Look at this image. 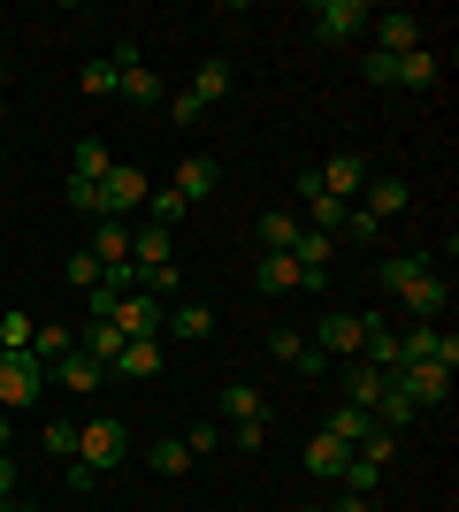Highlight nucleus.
<instances>
[{
	"instance_id": "obj_33",
	"label": "nucleus",
	"mask_w": 459,
	"mask_h": 512,
	"mask_svg": "<svg viewBox=\"0 0 459 512\" xmlns=\"http://www.w3.org/2000/svg\"><path fill=\"white\" fill-rule=\"evenodd\" d=\"M184 92H192L199 107H215L222 92H230V62H222V54H215V62H199V77H192V85H184Z\"/></svg>"
},
{
	"instance_id": "obj_52",
	"label": "nucleus",
	"mask_w": 459,
	"mask_h": 512,
	"mask_svg": "<svg viewBox=\"0 0 459 512\" xmlns=\"http://www.w3.org/2000/svg\"><path fill=\"white\" fill-rule=\"evenodd\" d=\"M0 161H8V138H0Z\"/></svg>"
},
{
	"instance_id": "obj_19",
	"label": "nucleus",
	"mask_w": 459,
	"mask_h": 512,
	"mask_svg": "<svg viewBox=\"0 0 459 512\" xmlns=\"http://www.w3.org/2000/svg\"><path fill=\"white\" fill-rule=\"evenodd\" d=\"M115 92H123V100H131V107H169V85H161V77H153L146 62L115 69Z\"/></svg>"
},
{
	"instance_id": "obj_39",
	"label": "nucleus",
	"mask_w": 459,
	"mask_h": 512,
	"mask_svg": "<svg viewBox=\"0 0 459 512\" xmlns=\"http://www.w3.org/2000/svg\"><path fill=\"white\" fill-rule=\"evenodd\" d=\"M69 207L85 214V222H100V214H108V207H100V184H85V176H69Z\"/></svg>"
},
{
	"instance_id": "obj_51",
	"label": "nucleus",
	"mask_w": 459,
	"mask_h": 512,
	"mask_svg": "<svg viewBox=\"0 0 459 512\" xmlns=\"http://www.w3.org/2000/svg\"><path fill=\"white\" fill-rule=\"evenodd\" d=\"M0 512H31V505H16V497H0Z\"/></svg>"
},
{
	"instance_id": "obj_37",
	"label": "nucleus",
	"mask_w": 459,
	"mask_h": 512,
	"mask_svg": "<svg viewBox=\"0 0 459 512\" xmlns=\"http://www.w3.org/2000/svg\"><path fill=\"white\" fill-rule=\"evenodd\" d=\"M31 337H39V321L8 306V314H0V352H31Z\"/></svg>"
},
{
	"instance_id": "obj_40",
	"label": "nucleus",
	"mask_w": 459,
	"mask_h": 512,
	"mask_svg": "<svg viewBox=\"0 0 459 512\" xmlns=\"http://www.w3.org/2000/svg\"><path fill=\"white\" fill-rule=\"evenodd\" d=\"M92 283H100V260H92V253H69V291H92Z\"/></svg>"
},
{
	"instance_id": "obj_50",
	"label": "nucleus",
	"mask_w": 459,
	"mask_h": 512,
	"mask_svg": "<svg viewBox=\"0 0 459 512\" xmlns=\"http://www.w3.org/2000/svg\"><path fill=\"white\" fill-rule=\"evenodd\" d=\"M8 436H16V428H8V413H0V451H8Z\"/></svg>"
},
{
	"instance_id": "obj_6",
	"label": "nucleus",
	"mask_w": 459,
	"mask_h": 512,
	"mask_svg": "<svg viewBox=\"0 0 459 512\" xmlns=\"http://www.w3.org/2000/svg\"><path fill=\"white\" fill-rule=\"evenodd\" d=\"M398 360H437V367H459V337L437 329V321H414L406 337H398Z\"/></svg>"
},
{
	"instance_id": "obj_30",
	"label": "nucleus",
	"mask_w": 459,
	"mask_h": 512,
	"mask_svg": "<svg viewBox=\"0 0 459 512\" xmlns=\"http://www.w3.org/2000/svg\"><path fill=\"white\" fill-rule=\"evenodd\" d=\"M383 467H391V459H375V451H352V459H345V474H337V482H345L352 497H368L375 482H383Z\"/></svg>"
},
{
	"instance_id": "obj_25",
	"label": "nucleus",
	"mask_w": 459,
	"mask_h": 512,
	"mask_svg": "<svg viewBox=\"0 0 459 512\" xmlns=\"http://www.w3.org/2000/svg\"><path fill=\"white\" fill-rule=\"evenodd\" d=\"M161 337H192V344H207V337H215V306H176V314L169 321H161Z\"/></svg>"
},
{
	"instance_id": "obj_3",
	"label": "nucleus",
	"mask_w": 459,
	"mask_h": 512,
	"mask_svg": "<svg viewBox=\"0 0 459 512\" xmlns=\"http://www.w3.org/2000/svg\"><path fill=\"white\" fill-rule=\"evenodd\" d=\"M391 390L398 398H406V406H444V398H452V367H437V360H398L391 367Z\"/></svg>"
},
{
	"instance_id": "obj_11",
	"label": "nucleus",
	"mask_w": 459,
	"mask_h": 512,
	"mask_svg": "<svg viewBox=\"0 0 459 512\" xmlns=\"http://www.w3.org/2000/svg\"><path fill=\"white\" fill-rule=\"evenodd\" d=\"M131 268L153 276V268H176V237L153 230V222H131Z\"/></svg>"
},
{
	"instance_id": "obj_10",
	"label": "nucleus",
	"mask_w": 459,
	"mask_h": 512,
	"mask_svg": "<svg viewBox=\"0 0 459 512\" xmlns=\"http://www.w3.org/2000/svg\"><path fill=\"white\" fill-rule=\"evenodd\" d=\"M414 46H429V23L421 16H406V8L375 16V54H414Z\"/></svg>"
},
{
	"instance_id": "obj_1",
	"label": "nucleus",
	"mask_w": 459,
	"mask_h": 512,
	"mask_svg": "<svg viewBox=\"0 0 459 512\" xmlns=\"http://www.w3.org/2000/svg\"><path fill=\"white\" fill-rule=\"evenodd\" d=\"M77 459H85L92 474H108V467H123V459H131V428L115 421V413H92V421L77 428Z\"/></svg>"
},
{
	"instance_id": "obj_13",
	"label": "nucleus",
	"mask_w": 459,
	"mask_h": 512,
	"mask_svg": "<svg viewBox=\"0 0 459 512\" xmlns=\"http://www.w3.org/2000/svg\"><path fill=\"white\" fill-rule=\"evenodd\" d=\"M345 459H352V444H337L329 428H314V436H306V451H299V467L314 474V482H337V474H345Z\"/></svg>"
},
{
	"instance_id": "obj_18",
	"label": "nucleus",
	"mask_w": 459,
	"mask_h": 512,
	"mask_svg": "<svg viewBox=\"0 0 459 512\" xmlns=\"http://www.w3.org/2000/svg\"><path fill=\"white\" fill-rule=\"evenodd\" d=\"M329 436H337V444H352V451H360V444H375V436H383V428H375V413L368 406H329Z\"/></svg>"
},
{
	"instance_id": "obj_35",
	"label": "nucleus",
	"mask_w": 459,
	"mask_h": 512,
	"mask_svg": "<svg viewBox=\"0 0 459 512\" xmlns=\"http://www.w3.org/2000/svg\"><path fill=\"white\" fill-rule=\"evenodd\" d=\"M108 169H115V153L100 146V138H77V169H69V176H85V184H108Z\"/></svg>"
},
{
	"instance_id": "obj_2",
	"label": "nucleus",
	"mask_w": 459,
	"mask_h": 512,
	"mask_svg": "<svg viewBox=\"0 0 459 512\" xmlns=\"http://www.w3.org/2000/svg\"><path fill=\"white\" fill-rule=\"evenodd\" d=\"M46 398V367L31 352H0V413H31Z\"/></svg>"
},
{
	"instance_id": "obj_15",
	"label": "nucleus",
	"mask_w": 459,
	"mask_h": 512,
	"mask_svg": "<svg viewBox=\"0 0 459 512\" xmlns=\"http://www.w3.org/2000/svg\"><path fill=\"white\" fill-rule=\"evenodd\" d=\"M108 375H123V383H153V375H161V337H131L108 360Z\"/></svg>"
},
{
	"instance_id": "obj_49",
	"label": "nucleus",
	"mask_w": 459,
	"mask_h": 512,
	"mask_svg": "<svg viewBox=\"0 0 459 512\" xmlns=\"http://www.w3.org/2000/svg\"><path fill=\"white\" fill-rule=\"evenodd\" d=\"M0 497H16V467H8V451H0Z\"/></svg>"
},
{
	"instance_id": "obj_9",
	"label": "nucleus",
	"mask_w": 459,
	"mask_h": 512,
	"mask_svg": "<svg viewBox=\"0 0 459 512\" xmlns=\"http://www.w3.org/2000/svg\"><path fill=\"white\" fill-rule=\"evenodd\" d=\"M314 184H322L329 199H345V207H352V199L368 192V161H360V153H329L322 169H314Z\"/></svg>"
},
{
	"instance_id": "obj_47",
	"label": "nucleus",
	"mask_w": 459,
	"mask_h": 512,
	"mask_svg": "<svg viewBox=\"0 0 459 512\" xmlns=\"http://www.w3.org/2000/svg\"><path fill=\"white\" fill-rule=\"evenodd\" d=\"M261 436H268V421H238V428H230V444H238V451H261Z\"/></svg>"
},
{
	"instance_id": "obj_28",
	"label": "nucleus",
	"mask_w": 459,
	"mask_h": 512,
	"mask_svg": "<svg viewBox=\"0 0 459 512\" xmlns=\"http://www.w3.org/2000/svg\"><path fill=\"white\" fill-rule=\"evenodd\" d=\"M62 352H77V329H69V321H39V337H31V360L54 367Z\"/></svg>"
},
{
	"instance_id": "obj_44",
	"label": "nucleus",
	"mask_w": 459,
	"mask_h": 512,
	"mask_svg": "<svg viewBox=\"0 0 459 512\" xmlns=\"http://www.w3.org/2000/svg\"><path fill=\"white\" fill-rule=\"evenodd\" d=\"M115 299H123V291H108V283H92V291H85V314H92V321H115Z\"/></svg>"
},
{
	"instance_id": "obj_46",
	"label": "nucleus",
	"mask_w": 459,
	"mask_h": 512,
	"mask_svg": "<svg viewBox=\"0 0 459 512\" xmlns=\"http://www.w3.org/2000/svg\"><path fill=\"white\" fill-rule=\"evenodd\" d=\"M368 85H398V54H368Z\"/></svg>"
},
{
	"instance_id": "obj_45",
	"label": "nucleus",
	"mask_w": 459,
	"mask_h": 512,
	"mask_svg": "<svg viewBox=\"0 0 459 512\" xmlns=\"http://www.w3.org/2000/svg\"><path fill=\"white\" fill-rule=\"evenodd\" d=\"M199 115H207V107H199L192 92H169V123H199Z\"/></svg>"
},
{
	"instance_id": "obj_38",
	"label": "nucleus",
	"mask_w": 459,
	"mask_h": 512,
	"mask_svg": "<svg viewBox=\"0 0 459 512\" xmlns=\"http://www.w3.org/2000/svg\"><path fill=\"white\" fill-rule=\"evenodd\" d=\"M77 92H92V100H108V92H115V62H108V54L77 69Z\"/></svg>"
},
{
	"instance_id": "obj_12",
	"label": "nucleus",
	"mask_w": 459,
	"mask_h": 512,
	"mask_svg": "<svg viewBox=\"0 0 459 512\" xmlns=\"http://www.w3.org/2000/svg\"><path fill=\"white\" fill-rule=\"evenodd\" d=\"M314 329H322L314 344H322L329 360H360V337H368V321H360V314H322Z\"/></svg>"
},
{
	"instance_id": "obj_32",
	"label": "nucleus",
	"mask_w": 459,
	"mask_h": 512,
	"mask_svg": "<svg viewBox=\"0 0 459 512\" xmlns=\"http://www.w3.org/2000/svg\"><path fill=\"white\" fill-rule=\"evenodd\" d=\"M299 230H306V222L291 207H268L261 214V245H268V253H291V237H299Z\"/></svg>"
},
{
	"instance_id": "obj_48",
	"label": "nucleus",
	"mask_w": 459,
	"mask_h": 512,
	"mask_svg": "<svg viewBox=\"0 0 459 512\" xmlns=\"http://www.w3.org/2000/svg\"><path fill=\"white\" fill-rule=\"evenodd\" d=\"M322 512H368V497H352V490H345L337 505H322Z\"/></svg>"
},
{
	"instance_id": "obj_14",
	"label": "nucleus",
	"mask_w": 459,
	"mask_h": 512,
	"mask_svg": "<svg viewBox=\"0 0 459 512\" xmlns=\"http://www.w3.org/2000/svg\"><path fill=\"white\" fill-rule=\"evenodd\" d=\"M360 214H375V222H391V214H406L414 207V192H406V176H368V192L352 199Z\"/></svg>"
},
{
	"instance_id": "obj_23",
	"label": "nucleus",
	"mask_w": 459,
	"mask_h": 512,
	"mask_svg": "<svg viewBox=\"0 0 459 512\" xmlns=\"http://www.w3.org/2000/svg\"><path fill=\"white\" fill-rule=\"evenodd\" d=\"M215 184H222V169L207 161V153H184V161H176V192L192 199V207H199L207 192H215Z\"/></svg>"
},
{
	"instance_id": "obj_22",
	"label": "nucleus",
	"mask_w": 459,
	"mask_h": 512,
	"mask_svg": "<svg viewBox=\"0 0 459 512\" xmlns=\"http://www.w3.org/2000/svg\"><path fill=\"white\" fill-rule=\"evenodd\" d=\"M360 321H368V337H360V360L391 375V367H398V329H391L383 314H360Z\"/></svg>"
},
{
	"instance_id": "obj_8",
	"label": "nucleus",
	"mask_w": 459,
	"mask_h": 512,
	"mask_svg": "<svg viewBox=\"0 0 459 512\" xmlns=\"http://www.w3.org/2000/svg\"><path fill=\"white\" fill-rule=\"evenodd\" d=\"M291 260H299V291H322L329 260H337V237H329V230H299V237H291Z\"/></svg>"
},
{
	"instance_id": "obj_36",
	"label": "nucleus",
	"mask_w": 459,
	"mask_h": 512,
	"mask_svg": "<svg viewBox=\"0 0 459 512\" xmlns=\"http://www.w3.org/2000/svg\"><path fill=\"white\" fill-rule=\"evenodd\" d=\"M146 467L153 474H184L192 467V444H184V436H161V444H146Z\"/></svg>"
},
{
	"instance_id": "obj_31",
	"label": "nucleus",
	"mask_w": 459,
	"mask_h": 512,
	"mask_svg": "<svg viewBox=\"0 0 459 512\" xmlns=\"http://www.w3.org/2000/svg\"><path fill=\"white\" fill-rule=\"evenodd\" d=\"M222 413H230V428H238V421H268V406H261V390H253V383H222Z\"/></svg>"
},
{
	"instance_id": "obj_4",
	"label": "nucleus",
	"mask_w": 459,
	"mask_h": 512,
	"mask_svg": "<svg viewBox=\"0 0 459 512\" xmlns=\"http://www.w3.org/2000/svg\"><path fill=\"white\" fill-rule=\"evenodd\" d=\"M146 192H153L146 176H138L131 161H115V169H108V184H100V207H108L100 222H131V214L146 207Z\"/></svg>"
},
{
	"instance_id": "obj_53",
	"label": "nucleus",
	"mask_w": 459,
	"mask_h": 512,
	"mask_svg": "<svg viewBox=\"0 0 459 512\" xmlns=\"http://www.w3.org/2000/svg\"><path fill=\"white\" fill-rule=\"evenodd\" d=\"M299 512H322V505H299Z\"/></svg>"
},
{
	"instance_id": "obj_41",
	"label": "nucleus",
	"mask_w": 459,
	"mask_h": 512,
	"mask_svg": "<svg viewBox=\"0 0 459 512\" xmlns=\"http://www.w3.org/2000/svg\"><path fill=\"white\" fill-rule=\"evenodd\" d=\"M268 352H276V360H291V367H299L306 337H299V329H268Z\"/></svg>"
},
{
	"instance_id": "obj_29",
	"label": "nucleus",
	"mask_w": 459,
	"mask_h": 512,
	"mask_svg": "<svg viewBox=\"0 0 459 512\" xmlns=\"http://www.w3.org/2000/svg\"><path fill=\"white\" fill-rule=\"evenodd\" d=\"M375 398H383V367L352 360V367H345V406H368V413H375Z\"/></svg>"
},
{
	"instance_id": "obj_42",
	"label": "nucleus",
	"mask_w": 459,
	"mask_h": 512,
	"mask_svg": "<svg viewBox=\"0 0 459 512\" xmlns=\"http://www.w3.org/2000/svg\"><path fill=\"white\" fill-rule=\"evenodd\" d=\"M345 237H352V245H375V237H383V222H375V214H360V207H352V214H345Z\"/></svg>"
},
{
	"instance_id": "obj_16",
	"label": "nucleus",
	"mask_w": 459,
	"mask_h": 512,
	"mask_svg": "<svg viewBox=\"0 0 459 512\" xmlns=\"http://www.w3.org/2000/svg\"><path fill=\"white\" fill-rule=\"evenodd\" d=\"M85 253L100 260V276H108V268H131V222H92ZM131 276H138V268H131Z\"/></svg>"
},
{
	"instance_id": "obj_26",
	"label": "nucleus",
	"mask_w": 459,
	"mask_h": 512,
	"mask_svg": "<svg viewBox=\"0 0 459 512\" xmlns=\"http://www.w3.org/2000/svg\"><path fill=\"white\" fill-rule=\"evenodd\" d=\"M375 276H383V291H391V299H406V291L429 276V260H421V253H391L383 268H375Z\"/></svg>"
},
{
	"instance_id": "obj_5",
	"label": "nucleus",
	"mask_w": 459,
	"mask_h": 512,
	"mask_svg": "<svg viewBox=\"0 0 459 512\" xmlns=\"http://www.w3.org/2000/svg\"><path fill=\"white\" fill-rule=\"evenodd\" d=\"M360 23H375V8H368V0H314V39H322V46L352 39Z\"/></svg>"
},
{
	"instance_id": "obj_24",
	"label": "nucleus",
	"mask_w": 459,
	"mask_h": 512,
	"mask_svg": "<svg viewBox=\"0 0 459 512\" xmlns=\"http://www.w3.org/2000/svg\"><path fill=\"white\" fill-rule=\"evenodd\" d=\"M253 283H261V299H284V291H299V260H291V253H261Z\"/></svg>"
},
{
	"instance_id": "obj_21",
	"label": "nucleus",
	"mask_w": 459,
	"mask_h": 512,
	"mask_svg": "<svg viewBox=\"0 0 459 512\" xmlns=\"http://www.w3.org/2000/svg\"><path fill=\"white\" fill-rule=\"evenodd\" d=\"M184 214H192V199L176 192V184H153V192H146V207H138V222H153V230H176Z\"/></svg>"
},
{
	"instance_id": "obj_17",
	"label": "nucleus",
	"mask_w": 459,
	"mask_h": 512,
	"mask_svg": "<svg viewBox=\"0 0 459 512\" xmlns=\"http://www.w3.org/2000/svg\"><path fill=\"white\" fill-rule=\"evenodd\" d=\"M299 199H306V214H314V222H306V230H329V237L345 230V214H352V207H345V199H329L322 184H314V169L299 176Z\"/></svg>"
},
{
	"instance_id": "obj_34",
	"label": "nucleus",
	"mask_w": 459,
	"mask_h": 512,
	"mask_svg": "<svg viewBox=\"0 0 459 512\" xmlns=\"http://www.w3.org/2000/svg\"><path fill=\"white\" fill-rule=\"evenodd\" d=\"M77 352H85V360H100V367H108L115 352H123V329H115V321H92L85 337H77Z\"/></svg>"
},
{
	"instance_id": "obj_43",
	"label": "nucleus",
	"mask_w": 459,
	"mask_h": 512,
	"mask_svg": "<svg viewBox=\"0 0 459 512\" xmlns=\"http://www.w3.org/2000/svg\"><path fill=\"white\" fill-rule=\"evenodd\" d=\"M46 451H62V459H77V421H46Z\"/></svg>"
},
{
	"instance_id": "obj_7",
	"label": "nucleus",
	"mask_w": 459,
	"mask_h": 512,
	"mask_svg": "<svg viewBox=\"0 0 459 512\" xmlns=\"http://www.w3.org/2000/svg\"><path fill=\"white\" fill-rule=\"evenodd\" d=\"M161 321H169V306L153 299V291H123V299H115V329H123V344H131V337H161Z\"/></svg>"
},
{
	"instance_id": "obj_20",
	"label": "nucleus",
	"mask_w": 459,
	"mask_h": 512,
	"mask_svg": "<svg viewBox=\"0 0 459 512\" xmlns=\"http://www.w3.org/2000/svg\"><path fill=\"white\" fill-rule=\"evenodd\" d=\"M46 383H62V390H100V383H108V367L85 360V352H62V360L46 367Z\"/></svg>"
},
{
	"instance_id": "obj_27",
	"label": "nucleus",
	"mask_w": 459,
	"mask_h": 512,
	"mask_svg": "<svg viewBox=\"0 0 459 512\" xmlns=\"http://www.w3.org/2000/svg\"><path fill=\"white\" fill-rule=\"evenodd\" d=\"M444 77V62H437V46H414V54H398V85H414V92H429Z\"/></svg>"
}]
</instances>
